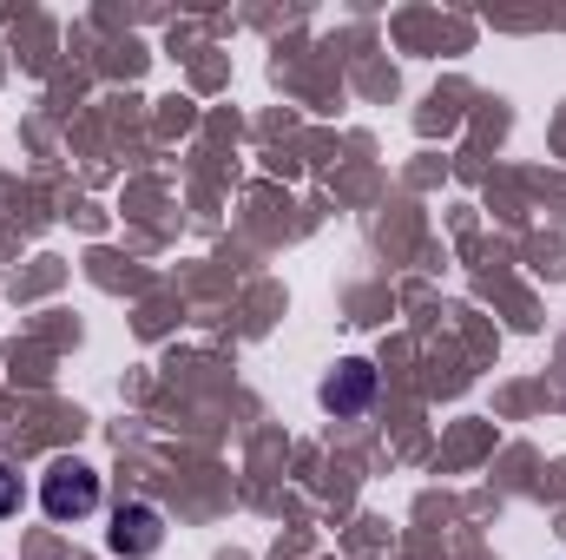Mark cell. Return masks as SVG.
<instances>
[{
    "instance_id": "3957f363",
    "label": "cell",
    "mask_w": 566,
    "mask_h": 560,
    "mask_svg": "<svg viewBox=\"0 0 566 560\" xmlns=\"http://www.w3.org/2000/svg\"><path fill=\"white\" fill-rule=\"evenodd\" d=\"M158 541H165V515L158 508H119V521H113V535H106V548L113 554H126V560H145V554H158Z\"/></svg>"
},
{
    "instance_id": "6da1fadb",
    "label": "cell",
    "mask_w": 566,
    "mask_h": 560,
    "mask_svg": "<svg viewBox=\"0 0 566 560\" xmlns=\"http://www.w3.org/2000/svg\"><path fill=\"white\" fill-rule=\"evenodd\" d=\"M40 508H46V521H86L99 508V475L86 462H73V455L53 462L40 475Z\"/></svg>"
},
{
    "instance_id": "277c9868",
    "label": "cell",
    "mask_w": 566,
    "mask_h": 560,
    "mask_svg": "<svg viewBox=\"0 0 566 560\" xmlns=\"http://www.w3.org/2000/svg\"><path fill=\"white\" fill-rule=\"evenodd\" d=\"M13 508H20V468L0 462V515H13Z\"/></svg>"
},
{
    "instance_id": "7a4b0ae2",
    "label": "cell",
    "mask_w": 566,
    "mask_h": 560,
    "mask_svg": "<svg viewBox=\"0 0 566 560\" xmlns=\"http://www.w3.org/2000/svg\"><path fill=\"white\" fill-rule=\"evenodd\" d=\"M323 409H336V416H363L369 403H376V363L369 356H343L329 376H323Z\"/></svg>"
}]
</instances>
